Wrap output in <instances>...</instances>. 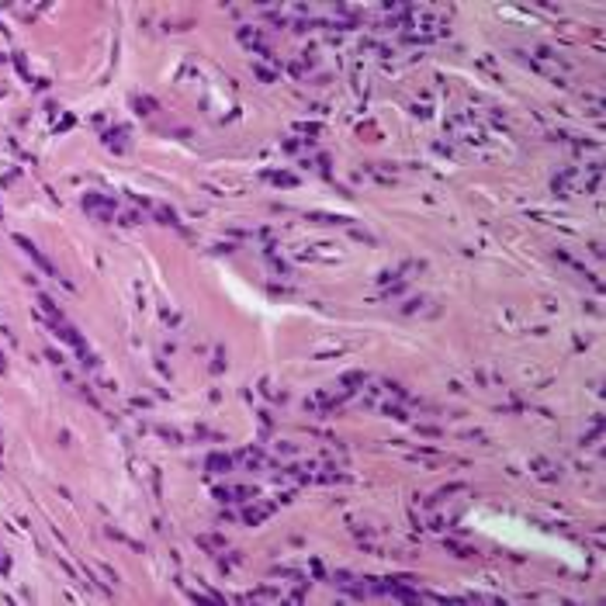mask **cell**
<instances>
[{
	"label": "cell",
	"instance_id": "6da1fadb",
	"mask_svg": "<svg viewBox=\"0 0 606 606\" xmlns=\"http://www.w3.org/2000/svg\"><path fill=\"white\" fill-rule=\"evenodd\" d=\"M14 243H18L21 250H24V253L31 256V260H35V263H39L42 271H49V274H56V267H52V263H49V260H45V256H42V250H39V246H35V243H28V239H24V235H14Z\"/></svg>",
	"mask_w": 606,
	"mask_h": 606
},
{
	"label": "cell",
	"instance_id": "7a4b0ae2",
	"mask_svg": "<svg viewBox=\"0 0 606 606\" xmlns=\"http://www.w3.org/2000/svg\"><path fill=\"white\" fill-rule=\"evenodd\" d=\"M215 495L222 502H235V499H253V489H218Z\"/></svg>",
	"mask_w": 606,
	"mask_h": 606
},
{
	"label": "cell",
	"instance_id": "3957f363",
	"mask_svg": "<svg viewBox=\"0 0 606 606\" xmlns=\"http://www.w3.org/2000/svg\"><path fill=\"white\" fill-rule=\"evenodd\" d=\"M208 468H212V471H229V468H232V457H225V454H212V457H208Z\"/></svg>",
	"mask_w": 606,
	"mask_h": 606
},
{
	"label": "cell",
	"instance_id": "277c9868",
	"mask_svg": "<svg viewBox=\"0 0 606 606\" xmlns=\"http://www.w3.org/2000/svg\"><path fill=\"white\" fill-rule=\"evenodd\" d=\"M332 579H336V586H340V589H347V592H364L360 586H353V579L347 575V571H336Z\"/></svg>",
	"mask_w": 606,
	"mask_h": 606
},
{
	"label": "cell",
	"instance_id": "5b68a950",
	"mask_svg": "<svg viewBox=\"0 0 606 606\" xmlns=\"http://www.w3.org/2000/svg\"><path fill=\"white\" fill-rule=\"evenodd\" d=\"M121 139H125V128H115V132H108V136H104V142H108V146H115V149H128Z\"/></svg>",
	"mask_w": 606,
	"mask_h": 606
},
{
	"label": "cell",
	"instance_id": "8992f818",
	"mask_svg": "<svg viewBox=\"0 0 606 606\" xmlns=\"http://www.w3.org/2000/svg\"><path fill=\"white\" fill-rule=\"evenodd\" d=\"M267 180H274V184H284V187H294L298 180H294L291 174H267Z\"/></svg>",
	"mask_w": 606,
	"mask_h": 606
},
{
	"label": "cell",
	"instance_id": "52a82bcc",
	"mask_svg": "<svg viewBox=\"0 0 606 606\" xmlns=\"http://www.w3.org/2000/svg\"><path fill=\"white\" fill-rule=\"evenodd\" d=\"M239 457H243L246 464H263V454H260V450H243Z\"/></svg>",
	"mask_w": 606,
	"mask_h": 606
},
{
	"label": "cell",
	"instance_id": "ba28073f",
	"mask_svg": "<svg viewBox=\"0 0 606 606\" xmlns=\"http://www.w3.org/2000/svg\"><path fill=\"white\" fill-rule=\"evenodd\" d=\"M243 516H246V523H260L263 520V509H246Z\"/></svg>",
	"mask_w": 606,
	"mask_h": 606
},
{
	"label": "cell",
	"instance_id": "9c48e42d",
	"mask_svg": "<svg viewBox=\"0 0 606 606\" xmlns=\"http://www.w3.org/2000/svg\"><path fill=\"white\" fill-rule=\"evenodd\" d=\"M364 381V374H343V385H360Z\"/></svg>",
	"mask_w": 606,
	"mask_h": 606
},
{
	"label": "cell",
	"instance_id": "30bf717a",
	"mask_svg": "<svg viewBox=\"0 0 606 606\" xmlns=\"http://www.w3.org/2000/svg\"><path fill=\"white\" fill-rule=\"evenodd\" d=\"M136 108H146V111H142V115H149V111H153V108H156V104H153V100H149V97H142V100H136Z\"/></svg>",
	"mask_w": 606,
	"mask_h": 606
},
{
	"label": "cell",
	"instance_id": "8fae6325",
	"mask_svg": "<svg viewBox=\"0 0 606 606\" xmlns=\"http://www.w3.org/2000/svg\"><path fill=\"white\" fill-rule=\"evenodd\" d=\"M537 471H541V478H551V464L548 461H537Z\"/></svg>",
	"mask_w": 606,
	"mask_h": 606
},
{
	"label": "cell",
	"instance_id": "7c38bea8",
	"mask_svg": "<svg viewBox=\"0 0 606 606\" xmlns=\"http://www.w3.org/2000/svg\"><path fill=\"white\" fill-rule=\"evenodd\" d=\"M0 367H4V353H0Z\"/></svg>",
	"mask_w": 606,
	"mask_h": 606
}]
</instances>
